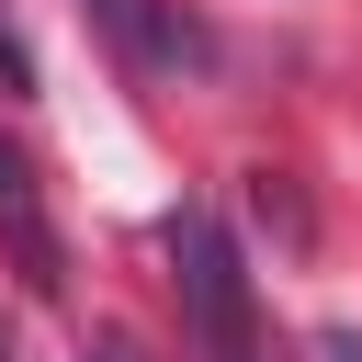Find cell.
Masks as SVG:
<instances>
[{"label":"cell","instance_id":"obj_6","mask_svg":"<svg viewBox=\"0 0 362 362\" xmlns=\"http://www.w3.org/2000/svg\"><path fill=\"white\" fill-rule=\"evenodd\" d=\"M90 362H147V339L136 328H90Z\"/></svg>","mask_w":362,"mask_h":362},{"label":"cell","instance_id":"obj_1","mask_svg":"<svg viewBox=\"0 0 362 362\" xmlns=\"http://www.w3.org/2000/svg\"><path fill=\"white\" fill-rule=\"evenodd\" d=\"M158 249H170V283H181V328H192V362H260L249 260H238L226 215H215V204H170V215H158Z\"/></svg>","mask_w":362,"mask_h":362},{"label":"cell","instance_id":"obj_5","mask_svg":"<svg viewBox=\"0 0 362 362\" xmlns=\"http://www.w3.org/2000/svg\"><path fill=\"white\" fill-rule=\"evenodd\" d=\"M305 362H362V328H317V339H305Z\"/></svg>","mask_w":362,"mask_h":362},{"label":"cell","instance_id":"obj_3","mask_svg":"<svg viewBox=\"0 0 362 362\" xmlns=\"http://www.w3.org/2000/svg\"><path fill=\"white\" fill-rule=\"evenodd\" d=\"M90 23H102V34H113V57H124V68H147V79L192 57V23H181L170 0H90Z\"/></svg>","mask_w":362,"mask_h":362},{"label":"cell","instance_id":"obj_2","mask_svg":"<svg viewBox=\"0 0 362 362\" xmlns=\"http://www.w3.org/2000/svg\"><path fill=\"white\" fill-rule=\"evenodd\" d=\"M0 249H11L23 294H68V238H57L45 192H34V170H23V147H0Z\"/></svg>","mask_w":362,"mask_h":362},{"label":"cell","instance_id":"obj_7","mask_svg":"<svg viewBox=\"0 0 362 362\" xmlns=\"http://www.w3.org/2000/svg\"><path fill=\"white\" fill-rule=\"evenodd\" d=\"M0 362H11V351H0Z\"/></svg>","mask_w":362,"mask_h":362},{"label":"cell","instance_id":"obj_4","mask_svg":"<svg viewBox=\"0 0 362 362\" xmlns=\"http://www.w3.org/2000/svg\"><path fill=\"white\" fill-rule=\"evenodd\" d=\"M23 90H34V57H23L11 34H0V102H23Z\"/></svg>","mask_w":362,"mask_h":362}]
</instances>
